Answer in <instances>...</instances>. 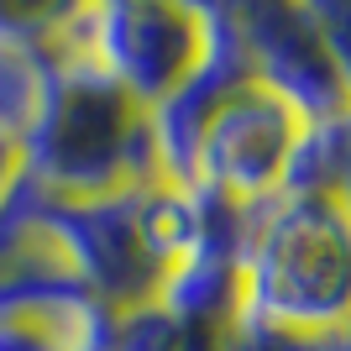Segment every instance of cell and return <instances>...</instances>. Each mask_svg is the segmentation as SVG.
<instances>
[{"label":"cell","mask_w":351,"mask_h":351,"mask_svg":"<svg viewBox=\"0 0 351 351\" xmlns=\"http://www.w3.org/2000/svg\"><path fill=\"white\" fill-rule=\"evenodd\" d=\"M346 152H351V116L304 126L299 142H293V152H289L278 194L283 199H336L341 173H346Z\"/></svg>","instance_id":"ba28073f"},{"label":"cell","mask_w":351,"mask_h":351,"mask_svg":"<svg viewBox=\"0 0 351 351\" xmlns=\"http://www.w3.org/2000/svg\"><path fill=\"white\" fill-rule=\"evenodd\" d=\"M53 53H84L142 110H158L205 63V5H184V0L73 5Z\"/></svg>","instance_id":"3957f363"},{"label":"cell","mask_w":351,"mask_h":351,"mask_svg":"<svg viewBox=\"0 0 351 351\" xmlns=\"http://www.w3.org/2000/svg\"><path fill=\"white\" fill-rule=\"evenodd\" d=\"M73 5H37V0H0V47L53 53L69 27Z\"/></svg>","instance_id":"7c38bea8"},{"label":"cell","mask_w":351,"mask_h":351,"mask_svg":"<svg viewBox=\"0 0 351 351\" xmlns=\"http://www.w3.org/2000/svg\"><path fill=\"white\" fill-rule=\"evenodd\" d=\"M21 178L47 199H100L152 184L147 110L84 53H53L43 110L21 136Z\"/></svg>","instance_id":"6da1fadb"},{"label":"cell","mask_w":351,"mask_h":351,"mask_svg":"<svg viewBox=\"0 0 351 351\" xmlns=\"http://www.w3.org/2000/svg\"><path fill=\"white\" fill-rule=\"evenodd\" d=\"M47 73H53V53L0 47V136H11L16 147L32 132L37 110H43Z\"/></svg>","instance_id":"8fae6325"},{"label":"cell","mask_w":351,"mask_h":351,"mask_svg":"<svg viewBox=\"0 0 351 351\" xmlns=\"http://www.w3.org/2000/svg\"><path fill=\"white\" fill-rule=\"evenodd\" d=\"M241 315L336 336L351 320V220L336 199H267L241 257Z\"/></svg>","instance_id":"7a4b0ae2"},{"label":"cell","mask_w":351,"mask_h":351,"mask_svg":"<svg viewBox=\"0 0 351 351\" xmlns=\"http://www.w3.org/2000/svg\"><path fill=\"white\" fill-rule=\"evenodd\" d=\"M136 226H142V241L152 252V263L168 273L178 257L194 252V189L168 184V178L142 184L136 189Z\"/></svg>","instance_id":"9c48e42d"},{"label":"cell","mask_w":351,"mask_h":351,"mask_svg":"<svg viewBox=\"0 0 351 351\" xmlns=\"http://www.w3.org/2000/svg\"><path fill=\"white\" fill-rule=\"evenodd\" d=\"M299 132H304V121L278 95H267L257 79H241L215 100L205 132H199L189 189H210L220 199H236V205L278 199V184Z\"/></svg>","instance_id":"5b68a950"},{"label":"cell","mask_w":351,"mask_h":351,"mask_svg":"<svg viewBox=\"0 0 351 351\" xmlns=\"http://www.w3.org/2000/svg\"><path fill=\"white\" fill-rule=\"evenodd\" d=\"M43 231L73 278L84 283L110 315L158 299L162 267L136 226V189L100 199H43Z\"/></svg>","instance_id":"8992f818"},{"label":"cell","mask_w":351,"mask_h":351,"mask_svg":"<svg viewBox=\"0 0 351 351\" xmlns=\"http://www.w3.org/2000/svg\"><path fill=\"white\" fill-rule=\"evenodd\" d=\"M158 304L168 309L178 325L231 336L236 325H241V263L189 252V257H178V263L162 273Z\"/></svg>","instance_id":"52a82bcc"},{"label":"cell","mask_w":351,"mask_h":351,"mask_svg":"<svg viewBox=\"0 0 351 351\" xmlns=\"http://www.w3.org/2000/svg\"><path fill=\"white\" fill-rule=\"evenodd\" d=\"M226 341L231 336L178 325L158 299H147V304H132V309H116V315H110L100 351H226Z\"/></svg>","instance_id":"30bf717a"},{"label":"cell","mask_w":351,"mask_h":351,"mask_svg":"<svg viewBox=\"0 0 351 351\" xmlns=\"http://www.w3.org/2000/svg\"><path fill=\"white\" fill-rule=\"evenodd\" d=\"M226 351H341V336H320V330H293V325H267L247 320L231 330Z\"/></svg>","instance_id":"4fadbf2b"},{"label":"cell","mask_w":351,"mask_h":351,"mask_svg":"<svg viewBox=\"0 0 351 351\" xmlns=\"http://www.w3.org/2000/svg\"><path fill=\"white\" fill-rule=\"evenodd\" d=\"M336 336H341V351H351V320H346V325H341Z\"/></svg>","instance_id":"2e32d148"},{"label":"cell","mask_w":351,"mask_h":351,"mask_svg":"<svg viewBox=\"0 0 351 351\" xmlns=\"http://www.w3.org/2000/svg\"><path fill=\"white\" fill-rule=\"evenodd\" d=\"M231 11H236V43H241L247 73L267 95H278L304 126L351 116L346 69L330 53L309 5L252 0V5H231Z\"/></svg>","instance_id":"277c9868"},{"label":"cell","mask_w":351,"mask_h":351,"mask_svg":"<svg viewBox=\"0 0 351 351\" xmlns=\"http://www.w3.org/2000/svg\"><path fill=\"white\" fill-rule=\"evenodd\" d=\"M16 178H21V147L11 136H0V199L16 189Z\"/></svg>","instance_id":"5bb4252c"},{"label":"cell","mask_w":351,"mask_h":351,"mask_svg":"<svg viewBox=\"0 0 351 351\" xmlns=\"http://www.w3.org/2000/svg\"><path fill=\"white\" fill-rule=\"evenodd\" d=\"M336 205L346 210V220H351V152H346V173H341V194H336Z\"/></svg>","instance_id":"9a60e30c"}]
</instances>
